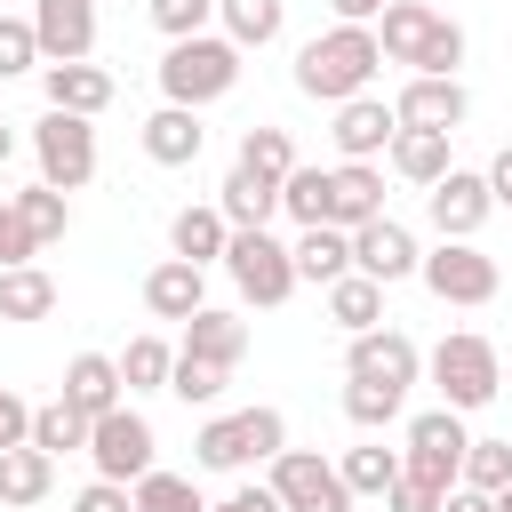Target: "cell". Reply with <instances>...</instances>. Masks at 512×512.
Instances as JSON below:
<instances>
[{
	"label": "cell",
	"instance_id": "obj_1",
	"mask_svg": "<svg viewBox=\"0 0 512 512\" xmlns=\"http://www.w3.org/2000/svg\"><path fill=\"white\" fill-rule=\"evenodd\" d=\"M280 208L296 216V232L304 224H368V216H384V176L368 168V160H336V168H288V184H280Z\"/></svg>",
	"mask_w": 512,
	"mask_h": 512
},
{
	"label": "cell",
	"instance_id": "obj_2",
	"mask_svg": "<svg viewBox=\"0 0 512 512\" xmlns=\"http://www.w3.org/2000/svg\"><path fill=\"white\" fill-rule=\"evenodd\" d=\"M376 64H384L376 24H328V32H312V40L296 48V88H304L312 104H352V96H368Z\"/></svg>",
	"mask_w": 512,
	"mask_h": 512
},
{
	"label": "cell",
	"instance_id": "obj_3",
	"mask_svg": "<svg viewBox=\"0 0 512 512\" xmlns=\"http://www.w3.org/2000/svg\"><path fill=\"white\" fill-rule=\"evenodd\" d=\"M240 40L232 32H192V40H168V56H160V96L168 104H216V96H232L240 88Z\"/></svg>",
	"mask_w": 512,
	"mask_h": 512
},
{
	"label": "cell",
	"instance_id": "obj_4",
	"mask_svg": "<svg viewBox=\"0 0 512 512\" xmlns=\"http://www.w3.org/2000/svg\"><path fill=\"white\" fill-rule=\"evenodd\" d=\"M424 376L440 384V400H448L456 416H472V408H488V400L504 392V360H496V344L472 336V328L440 336V344L424 352Z\"/></svg>",
	"mask_w": 512,
	"mask_h": 512
},
{
	"label": "cell",
	"instance_id": "obj_5",
	"mask_svg": "<svg viewBox=\"0 0 512 512\" xmlns=\"http://www.w3.org/2000/svg\"><path fill=\"white\" fill-rule=\"evenodd\" d=\"M288 448V416L280 408H232V416H208L200 424V440H192V456L208 464V472H248V464H272Z\"/></svg>",
	"mask_w": 512,
	"mask_h": 512
},
{
	"label": "cell",
	"instance_id": "obj_6",
	"mask_svg": "<svg viewBox=\"0 0 512 512\" xmlns=\"http://www.w3.org/2000/svg\"><path fill=\"white\" fill-rule=\"evenodd\" d=\"M224 272H232L240 304H256V312H272V304H288V296H296V248H288V240H272V224H264V232H232Z\"/></svg>",
	"mask_w": 512,
	"mask_h": 512
},
{
	"label": "cell",
	"instance_id": "obj_7",
	"mask_svg": "<svg viewBox=\"0 0 512 512\" xmlns=\"http://www.w3.org/2000/svg\"><path fill=\"white\" fill-rule=\"evenodd\" d=\"M32 160H40V184H56V192H80L88 176H96V128H88V112H40L32 120Z\"/></svg>",
	"mask_w": 512,
	"mask_h": 512
},
{
	"label": "cell",
	"instance_id": "obj_8",
	"mask_svg": "<svg viewBox=\"0 0 512 512\" xmlns=\"http://www.w3.org/2000/svg\"><path fill=\"white\" fill-rule=\"evenodd\" d=\"M416 280H424L440 304H496V288H504V272H496V256H488L480 240H440V248H424Z\"/></svg>",
	"mask_w": 512,
	"mask_h": 512
},
{
	"label": "cell",
	"instance_id": "obj_9",
	"mask_svg": "<svg viewBox=\"0 0 512 512\" xmlns=\"http://www.w3.org/2000/svg\"><path fill=\"white\" fill-rule=\"evenodd\" d=\"M152 448H160V440H152L144 408H128V400L104 408V416L88 424V464H96L104 480H128V488H136V480L152 472Z\"/></svg>",
	"mask_w": 512,
	"mask_h": 512
},
{
	"label": "cell",
	"instance_id": "obj_10",
	"mask_svg": "<svg viewBox=\"0 0 512 512\" xmlns=\"http://www.w3.org/2000/svg\"><path fill=\"white\" fill-rule=\"evenodd\" d=\"M464 448H472V432H464V416L440 400V408L408 416V448H400V464L424 472L432 488H456V480H464Z\"/></svg>",
	"mask_w": 512,
	"mask_h": 512
},
{
	"label": "cell",
	"instance_id": "obj_11",
	"mask_svg": "<svg viewBox=\"0 0 512 512\" xmlns=\"http://www.w3.org/2000/svg\"><path fill=\"white\" fill-rule=\"evenodd\" d=\"M272 496L288 512H352V488L320 448H280L272 456Z\"/></svg>",
	"mask_w": 512,
	"mask_h": 512
},
{
	"label": "cell",
	"instance_id": "obj_12",
	"mask_svg": "<svg viewBox=\"0 0 512 512\" xmlns=\"http://www.w3.org/2000/svg\"><path fill=\"white\" fill-rule=\"evenodd\" d=\"M424 216H432V232H440V240H480V224L496 216L488 168H480V176H472V168H448V176L424 192Z\"/></svg>",
	"mask_w": 512,
	"mask_h": 512
},
{
	"label": "cell",
	"instance_id": "obj_13",
	"mask_svg": "<svg viewBox=\"0 0 512 512\" xmlns=\"http://www.w3.org/2000/svg\"><path fill=\"white\" fill-rule=\"evenodd\" d=\"M344 376L408 392V384L424 376V352H416V336H400V328H360V336L344 344Z\"/></svg>",
	"mask_w": 512,
	"mask_h": 512
},
{
	"label": "cell",
	"instance_id": "obj_14",
	"mask_svg": "<svg viewBox=\"0 0 512 512\" xmlns=\"http://www.w3.org/2000/svg\"><path fill=\"white\" fill-rule=\"evenodd\" d=\"M424 264V248H416V232L408 224H392V216H368V224H352V272H368V280H408Z\"/></svg>",
	"mask_w": 512,
	"mask_h": 512
},
{
	"label": "cell",
	"instance_id": "obj_15",
	"mask_svg": "<svg viewBox=\"0 0 512 512\" xmlns=\"http://www.w3.org/2000/svg\"><path fill=\"white\" fill-rule=\"evenodd\" d=\"M392 112H400V128H464V112H472V96H464V80H448V72H408V88L392 96Z\"/></svg>",
	"mask_w": 512,
	"mask_h": 512
},
{
	"label": "cell",
	"instance_id": "obj_16",
	"mask_svg": "<svg viewBox=\"0 0 512 512\" xmlns=\"http://www.w3.org/2000/svg\"><path fill=\"white\" fill-rule=\"evenodd\" d=\"M32 32L48 64H80L96 48V0H32Z\"/></svg>",
	"mask_w": 512,
	"mask_h": 512
},
{
	"label": "cell",
	"instance_id": "obj_17",
	"mask_svg": "<svg viewBox=\"0 0 512 512\" xmlns=\"http://www.w3.org/2000/svg\"><path fill=\"white\" fill-rule=\"evenodd\" d=\"M440 24H448V16H440L432 0H384V16H376V48H384V64H408V72H416Z\"/></svg>",
	"mask_w": 512,
	"mask_h": 512
},
{
	"label": "cell",
	"instance_id": "obj_18",
	"mask_svg": "<svg viewBox=\"0 0 512 512\" xmlns=\"http://www.w3.org/2000/svg\"><path fill=\"white\" fill-rule=\"evenodd\" d=\"M336 160H376V152H392V136H400V112L384 104V96H352V104H336Z\"/></svg>",
	"mask_w": 512,
	"mask_h": 512
},
{
	"label": "cell",
	"instance_id": "obj_19",
	"mask_svg": "<svg viewBox=\"0 0 512 512\" xmlns=\"http://www.w3.org/2000/svg\"><path fill=\"white\" fill-rule=\"evenodd\" d=\"M200 304H208V264L168 256V264L144 272V312H152V320H192Z\"/></svg>",
	"mask_w": 512,
	"mask_h": 512
},
{
	"label": "cell",
	"instance_id": "obj_20",
	"mask_svg": "<svg viewBox=\"0 0 512 512\" xmlns=\"http://www.w3.org/2000/svg\"><path fill=\"white\" fill-rule=\"evenodd\" d=\"M216 208H224L232 232H264V224L280 216V176H256V168L232 160V176L216 184Z\"/></svg>",
	"mask_w": 512,
	"mask_h": 512
},
{
	"label": "cell",
	"instance_id": "obj_21",
	"mask_svg": "<svg viewBox=\"0 0 512 512\" xmlns=\"http://www.w3.org/2000/svg\"><path fill=\"white\" fill-rule=\"evenodd\" d=\"M40 96H48L56 112H88V120H96V112L112 104V72L88 64V56H80V64H40Z\"/></svg>",
	"mask_w": 512,
	"mask_h": 512
},
{
	"label": "cell",
	"instance_id": "obj_22",
	"mask_svg": "<svg viewBox=\"0 0 512 512\" xmlns=\"http://www.w3.org/2000/svg\"><path fill=\"white\" fill-rule=\"evenodd\" d=\"M200 144H208V128H200L192 104H160V112L144 120V160H160V168H192Z\"/></svg>",
	"mask_w": 512,
	"mask_h": 512
},
{
	"label": "cell",
	"instance_id": "obj_23",
	"mask_svg": "<svg viewBox=\"0 0 512 512\" xmlns=\"http://www.w3.org/2000/svg\"><path fill=\"white\" fill-rule=\"evenodd\" d=\"M224 248H232V224H224L216 200L168 216V256H184V264H224Z\"/></svg>",
	"mask_w": 512,
	"mask_h": 512
},
{
	"label": "cell",
	"instance_id": "obj_24",
	"mask_svg": "<svg viewBox=\"0 0 512 512\" xmlns=\"http://www.w3.org/2000/svg\"><path fill=\"white\" fill-rule=\"evenodd\" d=\"M64 400H72L80 416L120 408V400H128V384H120V352H72V368H64Z\"/></svg>",
	"mask_w": 512,
	"mask_h": 512
},
{
	"label": "cell",
	"instance_id": "obj_25",
	"mask_svg": "<svg viewBox=\"0 0 512 512\" xmlns=\"http://www.w3.org/2000/svg\"><path fill=\"white\" fill-rule=\"evenodd\" d=\"M384 160H392V176H400V184H416V192H432V184L456 168V160H448V128H400Z\"/></svg>",
	"mask_w": 512,
	"mask_h": 512
},
{
	"label": "cell",
	"instance_id": "obj_26",
	"mask_svg": "<svg viewBox=\"0 0 512 512\" xmlns=\"http://www.w3.org/2000/svg\"><path fill=\"white\" fill-rule=\"evenodd\" d=\"M288 248H296V280H312V288H328V280L352 272V232L344 224H304Z\"/></svg>",
	"mask_w": 512,
	"mask_h": 512
},
{
	"label": "cell",
	"instance_id": "obj_27",
	"mask_svg": "<svg viewBox=\"0 0 512 512\" xmlns=\"http://www.w3.org/2000/svg\"><path fill=\"white\" fill-rule=\"evenodd\" d=\"M320 296H328V320H336L344 336H360V328H384V280H368V272H344V280H328Z\"/></svg>",
	"mask_w": 512,
	"mask_h": 512
},
{
	"label": "cell",
	"instance_id": "obj_28",
	"mask_svg": "<svg viewBox=\"0 0 512 512\" xmlns=\"http://www.w3.org/2000/svg\"><path fill=\"white\" fill-rule=\"evenodd\" d=\"M184 352L240 368V352H248V320H240V312H216V304H200V312L184 320Z\"/></svg>",
	"mask_w": 512,
	"mask_h": 512
},
{
	"label": "cell",
	"instance_id": "obj_29",
	"mask_svg": "<svg viewBox=\"0 0 512 512\" xmlns=\"http://www.w3.org/2000/svg\"><path fill=\"white\" fill-rule=\"evenodd\" d=\"M56 488V456L48 448H0V504H40Z\"/></svg>",
	"mask_w": 512,
	"mask_h": 512
},
{
	"label": "cell",
	"instance_id": "obj_30",
	"mask_svg": "<svg viewBox=\"0 0 512 512\" xmlns=\"http://www.w3.org/2000/svg\"><path fill=\"white\" fill-rule=\"evenodd\" d=\"M56 312V280L40 264H8L0 272V320H48Z\"/></svg>",
	"mask_w": 512,
	"mask_h": 512
},
{
	"label": "cell",
	"instance_id": "obj_31",
	"mask_svg": "<svg viewBox=\"0 0 512 512\" xmlns=\"http://www.w3.org/2000/svg\"><path fill=\"white\" fill-rule=\"evenodd\" d=\"M224 384H232V368H224V360H200V352H184V344H176L168 392H176L184 408H216V400H224Z\"/></svg>",
	"mask_w": 512,
	"mask_h": 512
},
{
	"label": "cell",
	"instance_id": "obj_32",
	"mask_svg": "<svg viewBox=\"0 0 512 512\" xmlns=\"http://www.w3.org/2000/svg\"><path fill=\"white\" fill-rule=\"evenodd\" d=\"M216 16H224V32L240 48H272L280 24H288V0H216Z\"/></svg>",
	"mask_w": 512,
	"mask_h": 512
},
{
	"label": "cell",
	"instance_id": "obj_33",
	"mask_svg": "<svg viewBox=\"0 0 512 512\" xmlns=\"http://www.w3.org/2000/svg\"><path fill=\"white\" fill-rule=\"evenodd\" d=\"M168 368H176V344H160V336H128V352H120V384H128V400H136V392H168Z\"/></svg>",
	"mask_w": 512,
	"mask_h": 512
},
{
	"label": "cell",
	"instance_id": "obj_34",
	"mask_svg": "<svg viewBox=\"0 0 512 512\" xmlns=\"http://www.w3.org/2000/svg\"><path fill=\"white\" fill-rule=\"evenodd\" d=\"M88 424H96V416H80V408L56 392L48 408H32V448H48V456H72V448H88Z\"/></svg>",
	"mask_w": 512,
	"mask_h": 512
},
{
	"label": "cell",
	"instance_id": "obj_35",
	"mask_svg": "<svg viewBox=\"0 0 512 512\" xmlns=\"http://www.w3.org/2000/svg\"><path fill=\"white\" fill-rule=\"evenodd\" d=\"M336 472H344V488H352V496H384V488L400 480V448H384V440L344 448V456H336Z\"/></svg>",
	"mask_w": 512,
	"mask_h": 512
},
{
	"label": "cell",
	"instance_id": "obj_36",
	"mask_svg": "<svg viewBox=\"0 0 512 512\" xmlns=\"http://www.w3.org/2000/svg\"><path fill=\"white\" fill-rule=\"evenodd\" d=\"M8 200H16V216H24V232H32L40 248L72 232V200H64L56 184H32V192H8Z\"/></svg>",
	"mask_w": 512,
	"mask_h": 512
},
{
	"label": "cell",
	"instance_id": "obj_37",
	"mask_svg": "<svg viewBox=\"0 0 512 512\" xmlns=\"http://www.w3.org/2000/svg\"><path fill=\"white\" fill-rule=\"evenodd\" d=\"M400 408H408V392H392V384H360V376H344V416H352L360 432H384V424H400Z\"/></svg>",
	"mask_w": 512,
	"mask_h": 512
},
{
	"label": "cell",
	"instance_id": "obj_38",
	"mask_svg": "<svg viewBox=\"0 0 512 512\" xmlns=\"http://www.w3.org/2000/svg\"><path fill=\"white\" fill-rule=\"evenodd\" d=\"M232 160H240V168H256V176H280V184H288V168H296V144H288V128H248Z\"/></svg>",
	"mask_w": 512,
	"mask_h": 512
},
{
	"label": "cell",
	"instance_id": "obj_39",
	"mask_svg": "<svg viewBox=\"0 0 512 512\" xmlns=\"http://www.w3.org/2000/svg\"><path fill=\"white\" fill-rule=\"evenodd\" d=\"M456 488H480V496L512 488V440H472V448H464V480H456Z\"/></svg>",
	"mask_w": 512,
	"mask_h": 512
},
{
	"label": "cell",
	"instance_id": "obj_40",
	"mask_svg": "<svg viewBox=\"0 0 512 512\" xmlns=\"http://www.w3.org/2000/svg\"><path fill=\"white\" fill-rule=\"evenodd\" d=\"M136 512H208V504H200V488H192L184 472H160V464H152V472L136 480Z\"/></svg>",
	"mask_w": 512,
	"mask_h": 512
},
{
	"label": "cell",
	"instance_id": "obj_41",
	"mask_svg": "<svg viewBox=\"0 0 512 512\" xmlns=\"http://www.w3.org/2000/svg\"><path fill=\"white\" fill-rule=\"evenodd\" d=\"M32 64H48L32 16H0V80H16V72H32Z\"/></svg>",
	"mask_w": 512,
	"mask_h": 512
},
{
	"label": "cell",
	"instance_id": "obj_42",
	"mask_svg": "<svg viewBox=\"0 0 512 512\" xmlns=\"http://www.w3.org/2000/svg\"><path fill=\"white\" fill-rule=\"evenodd\" d=\"M144 16L168 32V40H192V32H208V16H216V0H144Z\"/></svg>",
	"mask_w": 512,
	"mask_h": 512
},
{
	"label": "cell",
	"instance_id": "obj_43",
	"mask_svg": "<svg viewBox=\"0 0 512 512\" xmlns=\"http://www.w3.org/2000/svg\"><path fill=\"white\" fill-rule=\"evenodd\" d=\"M440 504H448V488H432V480L408 472V464H400V480L384 488V512H440Z\"/></svg>",
	"mask_w": 512,
	"mask_h": 512
},
{
	"label": "cell",
	"instance_id": "obj_44",
	"mask_svg": "<svg viewBox=\"0 0 512 512\" xmlns=\"http://www.w3.org/2000/svg\"><path fill=\"white\" fill-rule=\"evenodd\" d=\"M72 512H136V488H128V480H104V472H96V480H88V488L72 496Z\"/></svg>",
	"mask_w": 512,
	"mask_h": 512
},
{
	"label": "cell",
	"instance_id": "obj_45",
	"mask_svg": "<svg viewBox=\"0 0 512 512\" xmlns=\"http://www.w3.org/2000/svg\"><path fill=\"white\" fill-rule=\"evenodd\" d=\"M32 256H40V240L24 232V216H16V200H0V272H8V264H32Z\"/></svg>",
	"mask_w": 512,
	"mask_h": 512
},
{
	"label": "cell",
	"instance_id": "obj_46",
	"mask_svg": "<svg viewBox=\"0 0 512 512\" xmlns=\"http://www.w3.org/2000/svg\"><path fill=\"white\" fill-rule=\"evenodd\" d=\"M456 64H464V24L448 16V24L432 32V48H424V64H416V72H448V80H456Z\"/></svg>",
	"mask_w": 512,
	"mask_h": 512
},
{
	"label": "cell",
	"instance_id": "obj_47",
	"mask_svg": "<svg viewBox=\"0 0 512 512\" xmlns=\"http://www.w3.org/2000/svg\"><path fill=\"white\" fill-rule=\"evenodd\" d=\"M24 440H32V400L0 384V448H24Z\"/></svg>",
	"mask_w": 512,
	"mask_h": 512
},
{
	"label": "cell",
	"instance_id": "obj_48",
	"mask_svg": "<svg viewBox=\"0 0 512 512\" xmlns=\"http://www.w3.org/2000/svg\"><path fill=\"white\" fill-rule=\"evenodd\" d=\"M208 512H288V504L272 496V480H264V488L248 480V488H232V496H224V504H208Z\"/></svg>",
	"mask_w": 512,
	"mask_h": 512
},
{
	"label": "cell",
	"instance_id": "obj_49",
	"mask_svg": "<svg viewBox=\"0 0 512 512\" xmlns=\"http://www.w3.org/2000/svg\"><path fill=\"white\" fill-rule=\"evenodd\" d=\"M488 192H496V208H512V144L488 160Z\"/></svg>",
	"mask_w": 512,
	"mask_h": 512
},
{
	"label": "cell",
	"instance_id": "obj_50",
	"mask_svg": "<svg viewBox=\"0 0 512 512\" xmlns=\"http://www.w3.org/2000/svg\"><path fill=\"white\" fill-rule=\"evenodd\" d=\"M336 8V24H376L384 16V0H328Z\"/></svg>",
	"mask_w": 512,
	"mask_h": 512
},
{
	"label": "cell",
	"instance_id": "obj_51",
	"mask_svg": "<svg viewBox=\"0 0 512 512\" xmlns=\"http://www.w3.org/2000/svg\"><path fill=\"white\" fill-rule=\"evenodd\" d=\"M440 512H496V496H480V488H448Z\"/></svg>",
	"mask_w": 512,
	"mask_h": 512
},
{
	"label": "cell",
	"instance_id": "obj_52",
	"mask_svg": "<svg viewBox=\"0 0 512 512\" xmlns=\"http://www.w3.org/2000/svg\"><path fill=\"white\" fill-rule=\"evenodd\" d=\"M16 160V120H0V168Z\"/></svg>",
	"mask_w": 512,
	"mask_h": 512
},
{
	"label": "cell",
	"instance_id": "obj_53",
	"mask_svg": "<svg viewBox=\"0 0 512 512\" xmlns=\"http://www.w3.org/2000/svg\"><path fill=\"white\" fill-rule=\"evenodd\" d=\"M496 512H512V488H496Z\"/></svg>",
	"mask_w": 512,
	"mask_h": 512
}]
</instances>
